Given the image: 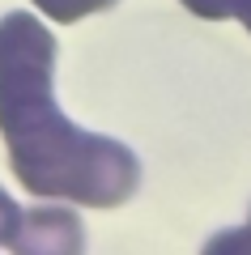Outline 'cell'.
<instances>
[{
  "instance_id": "cell-6",
  "label": "cell",
  "mask_w": 251,
  "mask_h": 255,
  "mask_svg": "<svg viewBox=\"0 0 251 255\" xmlns=\"http://www.w3.org/2000/svg\"><path fill=\"white\" fill-rule=\"evenodd\" d=\"M17 226H21V209H17V200H13L9 191L0 187V247H9L17 238Z\"/></svg>"
},
{
  "instance_id": "cell-1",
  "label": "cell",
  "mask_w": 251,
  "mask_h": 255,
  "mask_svg": "<svg viewBox=\"0 0 251 255\" xmlns=\"http://www.w3.org/2000/svg\"><path fill=\"white\" fill-rule=\"evenodd\" d=\"M55 34L34 13L0 17V136L30 196L115 209L141 187V162L124 140L85 132L55 107Z\"/></svg>"
},
{
  "instance_id": "cell-4",
  "label": "cell",
  "mask_w": 251,
  "mask_h": 255,
  "mask_svg": "<svg viewBox=\"0 0 251 255\" xmlns=\"http://www.w3.org/2000/svg\"><path fill=\"white\" fill-rule=\"evenodd\" d=\"M200 255H251V217L234 230H217Z\"/></svg>"
},
{
  "instance_id": "cell-2",
  "label": "cell",
  "mask_w": 251,
  "mask_h": 255,
  "mask_svg": "<svg viewBox=\"0 0 251 255\" xmlns=\"http://www.w3.org/2000/svg\"><path fill=\"white\" fill-rule=\"evenodd\" d=\"M13 255H85V226L72 209L43 204L21 213L17 238L9 243Z\"/></svg>"
},
{
  "instance_id": "cell-3",
  "label": "cell",
  "mask_w": 251,
  "mask_h": 255,
  "mask_svg": "<svg viewBox=\"0 0 251 255\" xmlns=\"http://www.w3.org/2000/svg\"><path fill=\"white\" fill-rule=\"evenodd\" d=\"M30 4H34L47 21H64V26H72V21H85V17H94V13L115 9L119 0H30Z\"/></svg>"
},
{
  "instance_id": "cell-5",
  "label": "cell",
  "mask_w": 251,
  "mask_h": 255,
  "mask_svg": "<svg viewBox=\"0 0 251 255\" xmlns=\"http://www.w3.org/2000/svg\"><path fill=\"white\" fill-rule=\"evenodd\" d=\"M188 13H196V17L205 21H226V17H239V4L243 0H179Z\"/></svg>"
},
{
  "instance_id": "cell-7",
  "label": "cell",
  "mask_w": 251,
  "mask_h": 255,
  "mask_svg": "<svg viewBox=\"0 0 251 255\" xmlns=\"http://www.w3.org/2000/svg\"><path fill=\"white\" fill-rule=\"evenodd\" d=\"M239 21L247 26V34H251V0H243V4H239Z\"/></svg>"
}]
</instances>
